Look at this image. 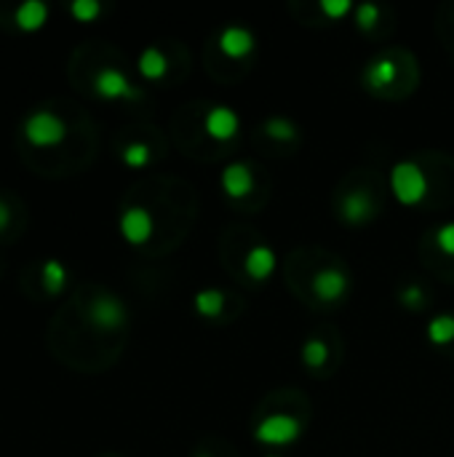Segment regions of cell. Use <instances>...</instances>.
<instances>
[{
  "label": "cell",
  "mask_w": 454,
  "mask_h": 457,
  "mask_svg": "<svg viewBox=\"0 0 454 457\" xmlns=\"http://www.w3.org/2000/svg\"><path fill=\"white\" fill-rule=\"evenodd\" d=\"M313 294L321 302H337L347 292V276L339 268H321L313 276Z\"/></svg>",
  "instance_id": "cell-11"
},
{
  "label": "cell",
  "mask_w": 454,
  "mask_h": 457,
  "mask_svg": "<svg viewBox=\"0 0 454 457\" xmlns=\"http://www.w3.org/2000/svg\"><path fill=\"white\" fill-rule=\"evenodd\" d=\"M118 230L126 244L145 246L155 233V220H153L150 209H145V206H126L118 220Z\"/></svg>",
  "instance_id": "cell-7"
},
{
  "label": "cell",
  "mask_w": 454,
  "mask_h": 457,
  "mask_svg": "<svg viewBox=\"0 0 454 457\" xmlns=\"http://www.w3.org/2000/svg\"><path fill=\"white\" fill-rule=\"evenodd\" d=\"M377 206H374V198L366 193V190H350L342 204H339V214L347 225H361V222H369L374 217Z\"/></svg>",
  "instance_id": "cell-12"
},
{
  "label": "cell",
  "mask_w": 454,
  "mask_h": 457,
  "mask_svg": "<svg viewBox=\"0 0 454 457\" xmlns=\"http://www.w3.org/2000/svg\"><path fill=\"white\" fill-rule=\"evenodd\" d=\"M353 12H355V25H358V30H371V28L379 22V6H374V4H361V6H355Z\"/></svg>",
  "instance_id": "cell-24"
},
{
  "label": "cell",
  "mask_w": 454,
  "mask_h": 457,
  "mask_svg": "<svg viewBox=\"0 0 454 457\" xmlns=\"http://www.w3.org/2000/svg\"><path fill=\"white\" fill-rule=\"evenodd\" d=\"M262 132H265V137H270V140H275V142H291V140H297V134H299V129H297L289 118H281V116L267 118L265 126H262Z\"/></svg>",
  "instance_id": "cell-20"
},
{
  "label": "cell",
  "mask_w": 454,
  "mask_h": 457,
  "mask_svg": "<svg viewBox=\"0 0 454 457\" xmlns=\"http://www.w3.org/2000/svg\"><path fill=\"white\" fill-rule=\"evenodd\" d=\"M70 132H73V126L60 108L38 105L20 124V140H17L20 156L28 161V166L41 172V166L46 164V156L57 153L68 145Z\"/></svg>",
  "instance_id": "cell-1"
},
{
  "label": "cell",
  "mask_w": 454,
  "mask_h": 457,
  "mask_svg": "<svg viewBox=\"0 0 454 457\" xmlns=\"http://www.w3.org/2000/svg\"><path fill=\"white\" fill-rule=\"evenodd\" d=\"M398 300H401V305L403 308H409V310H419L422 305H425V289L419 286V284H409V286H403L401 289V294H398Z\"/></svg>",
  "instance_id": "cell-25"
},
{
  "label": "cell",
  "mask_w": 454,
  "mask_h": 457,
  "mask_svg": "<svg viewBox=\"0 0 454 457\" xmlns=\"http://www.w3.org/2000/svg\"><path fill=\"white\" fill-rule=\"evenodd\" d=\"M390 190L398 204L417 206L427 196V174L414 161H398L390 169Z\"/></svg>",
  "instance_id": "cell-3"
},
{
  "label": "cell",
  "mask_w": 454,
  "mask_h": 457,
  "mask_svg": "<svg viewBox=\"0 0 454 457\" xmlns=\"http://www.w3.org/2000/svg\"><path fill=\"white\" fill-rule=\"evenodd\" d=\"M92 92L100 97V100H108V102H115V100H142V92L129 81V76L118 68H100L92 78Z\"/></svg>",
  "instance_id": "cell-4"
},
{
  "label": "cell",
  "mask_w": 454,
  "mask_h": 457,
  "mask_svg": "<svg viewBox=\"0 0 454 457\" xmlns=\"http://www.w3.org/2000/svg\"><path fill=\"white\" fill-rule=\"evenodd\" d=\"M28 206L14 190H0V244H12L25 233Z\"/></svg>",
  "instance_id": "cell-6"
},
{
  "label": "cell",
  "mask_w": 454,
  "mask_h": 457,
  "mask_svg": "<svg viewBox=\"0 0 454 457\" xmlns=\"http://www.w3.org/2000/svg\"><path fill=\"white\" fill-rule=\"evenodd\" d=\"M49 6L44 0H28V4H20L12 14L14 28L22 33H38L46 22H49Z\"/></svg>",
  "instance_id": "cell-13"
},
{
  "label": "cell",
  "mask_w": 454,
  "mask_h": 457,
  "mask_svg": "<svg viewBox=\"0 0 454 457\" xmlns=\"http://www.w3.org/2000/svg\"><path fill=\"white\" fill-rule=\"evenodd\" d=\"M137 70L145 81H161L169 73V57L158 46H147L137 60Z\"/></svg>",
  "instance_id": "cell-17"
},
{
  "label": "cell",
  "mask_w": 454,
  "mask_h": 457,
  "mask_svg": "<svg viewBox=\"0 0 454 457\" xmlns=\"http://www.w3.org/2000/svg\"><path fill=\"white\" fill-rule=\"evenodd\" d=\"M195 457H211V454H195Z\"/></svg>",
  "instance_id": "cell-28"
},
{
  "label": "cell",
  "mask_w": 454,
  "mask_h": 457,
  "mask_svg": "<svg viewBox=\"0 0 454 457\" xmlns=\"http://www.w3.org/2000/svg\"><path fill=\"white\" fill-rule=\"evenodd\" d=\"M363 84L369 89H385V86H393L398 81V65L390 60V57H379V60H371L366 68H363Z\"/></svg>",
  "instance_id": "cell-16"
},
{
  "label": "cell",
  "mask_w": 454,
  "mask_h": 457,
  "mask_svg": "<svg viewBox=\"0 0 454 457\" xmlns=\"http://www.w3.org/2000/svg\"><path fill=\"white\" fill-rule=\"evenodd\" d=\"M427 340L435 345V348H443L449 342H454V316L451 313H438L427 321V329H425Z\"/></svg>",
  "instance_id": "cell-19"
},
{
  "label": "cell",
  "mask_w": 454,
  "mask_h": 457,
  "mask_svg": "<svg viewBox=\"0 0 454 457\" xmlns=\"http://www.w3.org/2000/svg\"><path fill=\"white\" fill-rule=\"evenodd\" d=\"M222 190L230 196V198H243V196H249L251 190H254V172H251V166L249 164H230V166H225V172H222Z\"/></svg>",
  "instance_id": "cell-14"
},
{
  "label": "cell",
  "mask_w": 454,
  "mask_h": 457,
  "mask_svg": "<svg viewBox=\"0 0 454 457\" xmlns=\"http://www.w3.org/2000/svg\"><path fill=\"white\" fill-rule=\"evenodd\" d=\"M193 308L203 318H217L225 310V292H219V289H201L193 297Z\"/></svg>",
  "instance_id": "cell-18"
},
{
  "label": "cell",
  "mask_w": 454,
  "mask_h": 457,
  "mask_svg": "<svg viewBox=\"0 0 454 457\" xmlns=\"http://www.w3.org/2000/svg\"><path fill=\"white\" fill-rule=\"evenodd\" d=\"M275 265H278L275 252H273L270 246H265V244L251 246V249L246 252V257H243V270H246V276H251L254 281L270 278V276L275 273Z\"/></svg>",
  "instance_id": "cell-15"
},
{
  "label": "cell",
  "mask_w": 454,
  "mask_h": 457,
  "mask_svg": "<svg viewBox=\"0 0 454 457\" xmlns=\"http://www.w3.org/2000/svg\"><path fill=\"white\" fill-rule=\"evenodd\" d=\"M435 246H438L443 254L454 257V222H443V225L435 230Z\"/></svg>",
  "instance_id": "cell-26"
},
{
  "label": "cell",
  "mask_w": 454,
  "mask_h": 457,
  "mask_svg": "<svg viewBox=\"0 0 454 457\" xmlns=\"http://www.w3.org/2000/svg\"><path fill=\"white\" fill-rule=\"evenodd\" d=\"M270 457H275V454H270Z\"/></svg>",
  "instance_id": "cell-29"
},
{
  "label": "cell",
  "mask_w": 454,
  "mask_h": 457,
  "mask_svg": "<svg viewBox=\"0 0 454 457\" xmlns=\"http://www.w3.org/2000/svg\"><path fill=\"white\" fill-rule=\"evenodd\" d=\"M36 273V294L38 300H49V297H60L68 289L70 281V270L65 268L62 260H44L38 265H33Z\"/></svg>",
  "instance_id": "cell-8"
},
{
  "label": "cell",
  "mask_w": 454,
  "mask_h": 457,
  "mask_svg": "<svg viewBox=\"0 0 454 457\" xmlns=\"http://www.w3.org/2000/svg\"><path fill=\"white\" fill-rule=\"evenodd\" d=\"M203 129H206V134H209L211 140H217V142H230V140L238 134L241 121H238L235 110H230V108H225V105H217V108H211V110L206 113Z\"/></svg>",
  "instance_id": "cell-10"
},
{
  "label": "cell",
  "mask_w": 454,
  "mask_h": 457,
  "mask_svg": "<svg viewBox=\"0 0 454 457\" xmlns=\"http://www.w3.org/2000/svg\"><path fill=\"white\" fill-rule=\"evenodd\" d=\"M219 52L230 60H243L249 57L254 49H257V38L249 28H241V25H230L219 33Z\"/></svg>",
  "instance_id": "cell-9"
},
{
  "label": "cell",
  "mask_w": 454,
  "mask_h": 457,
  "mask_svg": "<svg viewBox=\"0 0 454 457\" xmlns=\"http://www.w3.org/2000/svg\"><path fill=\"white\" fill-rule=\"evenodd\" d=\"M321 12L329 17V20H342L353 12V4L350 0H321Z\"/></svg>",
  "instance_id": "cell-27"
},
{
  "label": "cell",
  "mask_w": 454,
  "mask_h": 457,
  "mask_svg": "<svg viewBox=\"0 0 454 457\" xmlns=\"http://www.w3.org/2000/svg\"><path fill=\"white\" fill-rule=\"evenodd\" d=\"M302 361L310 366V369H321L326 361H329V345L318 337H310L305 345H302Z\"/></svg>",
  "instance_id": "cell-22"
},
{
  "label": "cell",
  "mask_w": 454,
  "mask_h": 457,
  "mask_svg": "<svg viewBox=\"0 0 454 457\" xmlns=\"http://www.w3.org/2000/svg\"><path fill=\"white\" fill-rule=\"evenodd\" d=\"M70 14L84 22V25H92L102 17V4L100 0H73L70 4Z\"/></svg>",
  "instance_id": "cell-23"
},
{
  "label": "cell",
  "mask_w": 454,
  "mask_h": 457,
  "mask_svg": "<svg viewBox=\"0 0 454 457\" xmlns=\"http://www.w3.org/2000/svg\"><path fill=\"white\" fill-rule=\"evenodd\" d=\"M78 310H81L84 324L100 334H115V332L126 329V324H129L126 302L118 294L105 292V289H97L92 297L78 300Z\"/></svg>",
  "instance_id": "cell-2"
},
{
  "label": "cell",
  "mask_w": 454,
  "mask_h": 457,
  "mask_svg": "<svg viewBox=\"0 0 454 457\" xmlns=\"http://www.w3.org/2000/svg\"><path fill=\"white\" fill-rule=\"evenodd\" d=\"M121 161L129 166V169H145L150 161H153V150L147 142H129L123 145L121 150Z\"/></svg>",
  "instance_id": "cell-21"
},
{
  "label": "cell",
  "mask_w": 454,
  "mask_h": 457,
  "mask_svg": "<svg viewBox=\"0 0 454 457\" xmlns=\"http://www.w3.org/2000/svg\"><path fill=\"white\" fill-rule=\"evenodd\" d=\"M299 433H302V422L294 414L273 412V414L259 420V425L254 430V438L262 441V444H270V446H286V444L297 441Z\"/></svg>",
  "instance_id": "cell-5"
}]
</instances>
